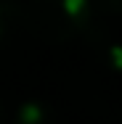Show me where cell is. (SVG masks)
<instances>
[{"instance_id": "6da1fadb", "label": "cell", "mask_w": 122, "mask_h": 124, "mask_svg": "<svg viewBox=\"0 0 122 124\" xmlns=\"http://www.w3.org/2000/svg\"><path fill=\"white\" fill-rule=\"evenodd\" d=\"M24 21L45 42H66L88 32L96 21L93 0H29Z\"/></svg>"}, {"instance_id": "7a4b0ae2", "label": "cell", "mask_w": 122, "mask_h": 124, "mask_svg": "<svg viewBox=\"0 0 122 124\" xmlns=\"http://www.w3.org/2000/svg\"><path fill=\"white\" fill-rule=\"evenodd\" d=\"M16 124H53V114L43 100L29 98L16 111Z\"/></svg>"}, {"instance_id": "3957f363", "label": "cell", "mask_w": 122, "mask_h": 124, "mask_svg": "<svg viewBox=\"0 0 122 124\" xmlns=\"http://www.w3.org/2000/svg\"><path fill=\"white\" fill-rule=\"evenodd\" d=\"M8 26H11V11H8V3L0 0V40L8 34Z\"/></svg>"}, {"instance_id": "277c9868", "label": "cell", "mask_w": 122, "mask_h": 124, "mask_svg": "<svg viewBox=\"0 0 122 124\" xmlns=\"http://www.w3.org/2000/svg\"><path fill=\"white\" fill-rule=\"evenodd\" d=\"M93 3H96V8H98V5H103L106 11L120 13V16H122V0H93Z\"/></svg>"}, {"instance_id": "5b68a950", "label": "cell", "mask_w": 122, "mask_h": 124, "mask_svg": "<svg viewBox=\"0 0 122 124\" xmlns=\"http://www.w3.org/2000/svg\"><path fill=\"white\" fill-rule=\"evenodd\" d=\"M0 124H3V103H0Z\"/></svg>"}]
</instances>
